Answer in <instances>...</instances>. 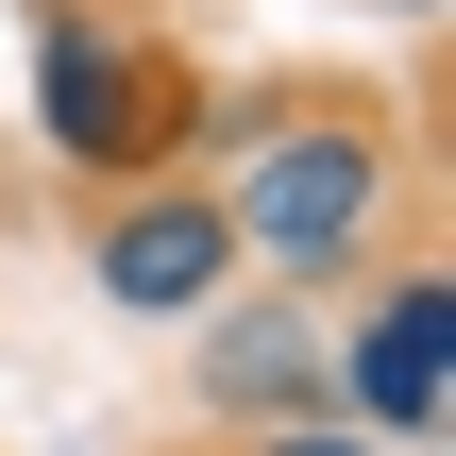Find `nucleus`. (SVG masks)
Here are the masks:
<instances>
[{"label":"nucleus","mask_w":456,"mask_h":456,"mask_svg":"<svg viewBox=\"0 0 456 456\" xmlns=\"http://www.w3.org/2000/svg\"><path fill=\"white\" fill-rule=\"evenodd\" d=\"M389 17H440V0H389Z\"/></svg>","instance_id":"nucleus-7"},{"label":"nucleus","mask_w":456,"mask_h":456,"mask_svg":"<svg viewBox=\"0 0 456 456\" xmlns=\"http://www.w3.org/2000/svg\"><path fill=\"white\" fill-rule=\"evenodd\" d=\"M34 135L68 169H102V186H152L203 135V85L152 34H118V17H34Z\"/></svg>","instance_id":"nucleus-2"},{"label":"nucleus","mask_w":456,"mask_h":456,"mask_svg":"<svg viewBox=\"0 0 456 456\" xmlns=\"http://www.w3.org/2000/svg\"><path fill=\"white\" fill-rule=\"evenodd\" d=\"M322 389H338V423H355L372 456L440 440V406H456V288H440V271H389L372 322H355V355H338Z\"/></svg>","instance_id":"nucleus-4"},{"label":"nucleus","mask_w":456,"mask_h":456,"mask_svg":"<svg viewBox=\"0 0 456 456\" xmlns=\"http://www.w3.org/2000/svg\"><path fill=\"white\" fill-rule=\"evenodd\" d=\"M186 338H203V406H237L254 440L338 406V389H322V338H305V305H288V288H271V305H203Z\"/></svg>","instance_id":"nucleus-5"},{"label":"nucleus","mask_w":456,"mask_h":456,"mask_svg":"<svg viewBox=\"0 0 456 456\" xmlns=\"http://www.w3.org/2000/svg\"><path fill=\"white\" fill-rule=\"evenodd\" d=\"M237 456H372V440H355V423L322 406V423H271V440H237Z\"/></svg>","instance_id":"nucleus-6"},{"label":"nucleus","mask_w":456,"mask_h":456,"mask_svg":"<svg viewBox=\"0 0 456 456\" xmlns=\"http://www.w3.org/2000/svg\"><path fill=\"white\" fill-rule=\"evenodd\" d=\"M85 288H102L118 322H203V305H237L254 271H237V220H220V186H203V169H152V186H118V203H102V237H85Z\"/></svg>","instance_id":"nucleus-3"},{"label":"nucleus","mask_w":456,"mask_h":456,"mask_svg":"<svg viewBox=\"0 0 456 456\" xmlns=\"http://www.w3.org/2000/svg\"><path fill=\"white\" fill-rule=\"evenodd\" d=\"M271 118V152L220 186V220H237V271L254 288H288V305H322V288H355L372 271V237H389V118H288V102H254Z\"/></svg>","instance_id":"nucleus-1"}]
</instances>
